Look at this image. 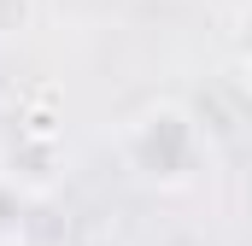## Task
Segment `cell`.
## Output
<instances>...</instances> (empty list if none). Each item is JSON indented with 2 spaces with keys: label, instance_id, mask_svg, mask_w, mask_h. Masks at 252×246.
Segmentation results:
<instances>
[{
  "label": "cell",
  "instance_id": "1",
  "mask_svg": "<svg viewBox=\"0 0 252 246\" xmlns=\"http://www.w3.org/2000/svg\"><path fill=\"white\" fill-rule=\"evenodd\" d=\"M217 6H241V0H217Z\"/></svg>",
  "mask_w": 252,
  "mask_h": 246
}]
</instances>
